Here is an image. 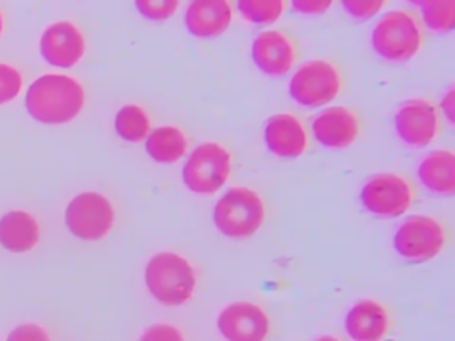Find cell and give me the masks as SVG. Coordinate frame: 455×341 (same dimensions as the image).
<instances>
[{
  "label": "cell",
  "instance_id": "obj_1",
  "mask_svg": "<svg viewBox=\"0 0 455 341\" xmlns=\"http://www.w3.org/2000/svg\"><path fill=\"white\" fill-rule=\"evenodd\" d=\"M85 105L82 83L68 75L48 73L36 78L25 94V108L39 123L64 124L73 121Z\"/></svg>",
  "mask_w": 455,
  "mask_h": 341
},
{
  "label": "cell",
  "instance_id": "obj_2",
  "mask_svg": "<svg viewBox=\"0 0 455 341\" xmlns=\"http://www.w3.org/2000/svg\"><path fill=\"white\" fill-rule=\"evenodd\" d=\"M144 281L153 298L171 307L188 302L197 284L192 265L176 252L155 254L146 265Z\"/></svg>",
  "mask_w": 455,
  "mask_h": 341
},
{
  "label": "cell",
  "instance_id": "obj_3",
  "mask_svg": "<svg viewBox=\"0 0 455 341\" xmlns=\"http://www.w3.org/2000/svg\"><path fill=\"white\" fill-rule=\"evenodd\" d=\"M423 44V30L418 18L405 9L386 12L371 30V46L386 60L402 62L412 59Z\"/></svg>",
  "mask_w": 455,
  "mask_h": 341
},
{
  "label": "cell",
  "instance_id": "obj_4",
  "mask_svg": "<svg viewBox=\"0 0 455 341\" xmlns=\"http://www.w3.org/2000/svg\"><path fill=\"white\" fill-rule=\"evenodd\" d=\"M263 220V199L247 186L229 188L213 208L215 227L228 238H247L261 227Z\"/></svg>",
  "mask_w": 455,
  "mask_h": 341
},
{
  "label": "cell",
  "instance_id": "obj_5",
  "mask_svg": "<svg viewBox=\"0 0 455 341\" xmlns=\"http://www.w3.org/2000/svg\"><path fill=\"white\" fill-rule=\"evenodd\" d=\"M231 174V153L219 142L197 146L185 162L181 178L194 194H213L220 190Z\"/></svg>",
  "mask_w": 455,
  "mask_h": 341
},
{
  "label": "cell",
  "instance_id": "obj_6",
  "mask_svg": "<svg viewBox=\"0 0 455 341\" xmlns=\"http://www.w3.org/2000/svg\"><path fill=\"white\" fill-rule=\"evenodd\" d=\"M343 87V78L336 64L316 59L304 62L291 76L288 92L293 101L304 107H322L332 101Z\"/></svg>",
  "mask_w": 455,
  "mask_h": 341
},
{
  "label": "cell",
  "instance_id": "obj_7",
  "mask_svg": "<svg viewBox=\"0 0 455 341\" xmlns=\"http://www.w3.org/2000/svg\"><path fill=\"white\" fill-rule=\"evenodd\" d=\"M114 206L100 192H82L75 195L64 211V222L69 233L85 242L105 238L114 226Z\"/></svg>",
  "mask_w": 455,
  "mask_h": 341
},
{
  "label": "cell",
  "instance_id": "obj_8",
  "mask_svg": "<svg viewBox=\"0 0 455 341\" xmlns=\"http://www.w3.org/2000/svg\"><path fill=\"white\" fill-rule=\"evenodd\" d=\"M448 234L444 226L434 217L412 215L400 224L393 236L395 250L412 261L435 258L446 245Z\"/></svg>",
  "mask_w": 455,
  "mask_h": 341
},
{
  "label": "cell",
  "instance_id": "obj_9",
  "mask_svg": "<svg viewBox=\"0 0 455 341\" xmlns=\"http://www.w3.org/2000/svg\"><path fill=\"white\" fill-rule=\"evenodd\" d=\"M414 195V186L405 176L387 172L366 181L361 190V202L377 217H398L411 208Z\"/></svg>",
  "mask_w": 455,
  "mask_h": 341
},
{
  "label": "cell",
  "instance_id": "obj_10",
  "mask_svg": "<svg viewBox=\"0 0 455 341\" xmlns=\"http://www.w3.org/2000/svg\"><path fill=\"white\" fill-rule=\"evenodd\" d=\"M217 329L226 341H267L270 320L252 302H233L217 316Z\"/></svg>",
  "mask_w": 455,
  "mask_h": 341
},
{
  "label": "cell",
  "instance_id": "obj_11",
  "mask_svg": "<svg viewBox=\"0 0 455 341\" xmlns=\"http://www.w3.org/2000/svg\"><path fill=\"white\" fill-rule=\"evenodd\" d=\"M41 57L53 67H73L85 53V39L73 21H57L44 28L39 39Z\"/></svg>",
  "mask_w": 455,
  "mask_h": 341
},
{
  "label": "cell",
  "instance_id": "obj_12",
  "mask_svg": "<svg viewBox=\"0 0 455 341\" xmlns=\"http://www.w3.org/2000/svg\"><path fill=\"white\" fill-rule=\"evenodd\" d=\"M398 137L411 146L430 144L441 130L437 108L428 99H409L395 114Z\"/></svg>",
  "mask_w": 455,
  "mask_h": 341
},
{
  "label": "cell",
  "instance_id": "obj_13",
  "mask_svg": "<svg viewBox=\"0 0 455 341\" xmlns=\"http://www.w3.org/2000/svg\"><path fill=\"white\" fill-rule=\"evenodd\" d=\"M254 64L270 76L284 75L291 69L297 59V48L293 39L281 30H263L259 32L251 48Z\"/></svg>",
  "mask_w": 455,
  "mask_h": 341
},
{
  "label": "cell",
  "instance_id": "obj_14",
  "mask_svg": "<svg viewBox=\"0 0 455 341\" xmlns=\"http://www.w3.org/2000/svg\"><path fill=\"white\" fill-rule=\"evenodd\" d=\"M313 135L315 139L332 149L348 147L361 131L359 117L348 107H329L322 110L313 121Z\"/></svg>",
  "mask_w": 455,
  "mask_h": 341
},
{
  "label": "cell",
  "instance_id": "obj_15",
  "mask_svg": "<svg viewBox=\"0 0 455 341\" xmlns=\"http://www.w3.org/2000/svg\"><path fill=\"white\" fill-rule=\"evenodd\" d=\"M265 144L279 158H299L307 149V131L304 123L290 114H275L265 124Z\"/></svg>",
  "mask_w": 455,
  "mask_h": 341
},
{
  "label": "cell",
  "instance_id": "obj_16",
  "mask_svg": "<svg viewBox=\"0 0 455 341\" xmlns=\"http://www.w3.org/2000/svg\"><path fill=\"white\" fill-rule=\"evenodd\" d=\"M345 330L354 341H382L391 330V314L377 300H359L345 316Z\"/></svg>",
  "mask_w": 455,
  "mask_h": 341
},
{
  "label": "cell",
  "instance_id": "obj_17",
  "mask_svg": "<svg viewBox=\"0 0 455 341\" xmlns=\"http://www.w3.org/2000/svg\"><path fill=\"white\" fill-rule=\"evenodd\" d=\"M233 21V5L226 0H196L185 11V27L196 37H215Z\"/></svg>",
  "mask_w": 455,
  "mask_h": 341
},
{
  "label": "cell",
  "instance_id": "obj_18",
  "mask_svg": "<svg viewBox=\"0 0 455 341\" xmlns=\"http://www.w3.org/2000/svg\"><path fill=\"white\" fill-rule=\"evenodd\" d=\"M39 242L37 220L23 211L12 210L0 217V245L11 252H28Z\"/></svg>",
  "mask_w": 455,
  "mask_h": 341
},
{
  "label": "cell",
  "instance_id": "obj_19",
  "mask_svg": "<svg viewBox=\"0 0 455 341\" xmlns=\"http://www.w3.org/2000/svg\"><path fill=\"white\" fill-rule=\"evenodd\" d=\"M419 181L432 192L451 195L455 192V155L448 149L428 153L418 167Z\"/></svg>",
  "mask_w": 455,
  "mask_h": 341
},
{
  "label": "cell",
  "instance_id": "obj_20",
  "mask_svg": "<svg viewBox=\"0 0 455 341\" xmlns=\"http://www.w3.org/2000/svg\"><path fill=\"white\" fill-rule=\"evenodd\" d=\"M146 153L160 163H174L185 156L188 147L187 135L172 124H164L151 130L144 140Z\"/></svg>",
  "mask_w": 455,
  "mask_h": 341
},
{
  "label": "cell",
  "instance_id": "obj_21",
  "mask_svg": "<svg viewBox=\"0 0 455 341\" xmlns=\"http://www.w3.org/2000/svg\"><path fill=\"white\" fill-rule=\"evenodd\" d=\"M114 128L121 139L139 144L146 140L148 133L151 131V123L148 112L142 107L124 105L116 114Z\"/></svg>",
  "mask_w": 455,
  "mask_h": 341
},
{
  "label": "cell",
  "instance_id": "obj_22",
  "mask_svg": "<svg viewBox=\"0 0 455 341\" xmlns=\"http://www.w3.org/2000/svg\"><path fill=\"white\" fill-rule=\"evenodd\" d=\"M421 11L425 25L434 32H448L455 25V2L453 0H427L416 2Z\"/></svg>",
  "mask_w": 455,
  "mask_h": 341
},
{
  "label": "cell",
  "instance_id": "obj_23",
  "mask_svg": "<svg viewBox=\"0 0 455 341\" xmlns=\"http://www.w3.org/2000/svg\"><path fill=\"white\" fill-rule=\"evenodd\" d=\"M238 9L242 16L251 23H274L277 21L284 9L286 2L283 0H240Z\"/></svg>",
  "mask_w": 455,
  "mask_h": 341
},
{
  "label": "cell",
  "instance_id": "obj_24",
  "mask_svg": "<svg viewBox=\"0 0 455 341\" xmlns=\"http://www.w3.org/2000/svg\"><path fill=\"white\" fill-rule=\"evenodd\" d=\"M23 85L21 73L9 64L0 62V105L12 101Z\"/></svg>",
  "mask_w": 455,
  "mask_h": 341
},
{
  "label": "cell",
  "instance_id": "obj_25",
  "mask_svg": "<svg viewBox=\"0 0 455 341\" xmlns=\"http://www.w3.org/2000/svg\"><path fill=\"white\" fill-rule=\"evenodd\" d=\"M135 7L144 18L162 21L171 18L178 11L180 2L178 0H137Z\"/></svg>",
  "mask_w": 455,
  "mask_h": 341
},
{
  "label": "cell",
  "instance_id": "obj_26",
  "mask_svg": "<svg viewBox=\"0 0 455 341\" xmlns=\"http://www.w3.org/2000/svg\"><path fill=\"white\" fill-rule=\"evenodd\" d=\"M343 9L357 20H368L373 14H377L386 2L384 0H341Z\"/></svg>",
  "mask_w": 455,
  "mask_h": 341
},
{
  "label": "cell",
  "instance_id": "obj_27",
  "mask_svg": "<svg viewBox=\"0 0 455 341\" xmlns=\"http://www.w3.org/2000/svg\"><path fill=\"white\" fill-rule=\"evenodd\" d=\"M139 341H185V336L176 325L155 323L142 332Z\"/></svg>",
  "mask_w": 455,
  "mask_h": 341
},
{
  "label": "cell",
  "instance_id": "obj_28",
  "mask_svg": "<svg viewBox=\"0 0 455 341\" xmlns=\"http://www.w3.org/2000/svg\"><path fill=\"white\" fill-rule=\"evenodd\" d=\"M5 341H52L48 332L37 323H21L14 327Z\"/></svg>",
  "mask_w": 455,
  "mask_h": 341
},
{
  "label": "cell",
  "instance_id": "obj_29",
  "mask_svg": "<svg viewBox=\"0 0 455 341\" xmlns=\"http://www.w3.org/2000/svg\"><path fill=\"white\" fill-rule=\"evenodd\" d=\"M332 5L331 0H293L291 7L304 14H322Z\"/></svg>",
  "mask_w": 455,
  "mask_h": 341
},
{
  "label": "cell",
  "instance_id": "obj_30",
  "mask_svg": "<svg viewBox=\"0 0 455 341\" xmlns=\"http://www.w3.org/2000/svg\"><path fill=\"white\" fill-rule=\"evenodd\" d=\"M451 96H453V91H450V92L446 94V98L443 99V103H444V110H446V115L450 117V121L453 119V110H451V107H450V103H451Z\"/></svg>",
  "mask_w": 455,
  "mask_h": 341
},
{
  "label": "cell",
  "instance_id": "obj_31",
  "mask_svg": "<svg viewBox=\"0 0 455 341\" xmlns=\"http://www.w3.org/2000/svg\"><path fill=\"white\" fill-rule=\"evenodd\" d=\"M315 341H341V339L336 337V336H320V337H316Z\"/></svg>",
  "mask_w": 455,
  "mask_h": 341
},
{
  "label": "cell",
  "instance_id": "obj_32",
  "mask_svg": "<svg viewBox=\"0 0 455 341\" xmlns=\"http://www.w3.org/2000/svg\"><path fill=\"white\" fill-rule=\"evenodd\" d=\"M2 28H4V20H2V12H0V36H2Z\"/></svg>",
  "mask_w": 455,
  "mask_h": 341
}]
</instances>
